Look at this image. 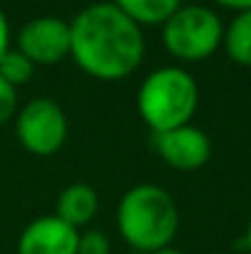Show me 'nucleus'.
<instances>
[{
  "mask_svg": "<svg viewBox=\"0 0 251 254\" xmlns=\"http://www.w3.org/2000/svg\"><path fill=\"white\" fill-rule=\"evenodd\" d=\"M69 55L84 74L99 82L131 77L146 55L143 27L126 17L113 2H91L69 22Z\"/></svg>",
  "mask_w": 251,
  "mask_h": 254,
  "instance_id": "nucleus-1",
  "label": "nucleus"
},
{
  "mask_svg": "<svg viewBox=\"0 0 251 254\" xmlns=\"http://www.w3.org/2000/svg\"><path fill=\"white\" fill-rule=\"evenodd\" d=\"M116 225L123 242L141 254H153L170 247L180 230V212L175 197L165 188L138 183L126 190L116 210Z\"/></svg>",
  "mask_w": 251,
  "mask_h": 254,
  "instance_id": "nucleus-2",
  "label": "nucleus"
},
{
  "mask_svg": "<svg viewBox=\"0 0 251 254\" xmlns=\"http://www.w3.org/2000/svg\"><path fill=\"white\" fill-rule=\"evenodd\" d=\"M200 89L182 67H160L151 72L136 94V109L153 133L187 126L197 111Z\"/></svg>",
  "mask_w": 251,
  "mask_h": 254,
  "instance_id": "nucleus-3",
  "label": "nucleus"
},
{
  "mask_svg": "<svg viewBox=\"0 0 251 254\" xmlns=\"http://www.w3.org/2000/svg\"><path fill=\"white\" fill-rule=\"evenodd\" d=\"M163 27V45L180 62H200L222 47L224 22L207 5H180Z\"/></svg>",
  "mask_w": 251,
  "mask_h": 254,
  "instance_id": "nucleus-4",
  "label": "nucleus"
},
{
  "mask_svg": "<svg viewBox=\"0 0 251 254\" xmlns=\"http://www.w3.org/2000/svg\"><path fill=\"white\" fill-rule=\"evenodd\" d=\"M15 133L22 148L32 156H54L69 133L67 114L54 99L37 96L17 111Z\"/></svg>",
  "mask_w": 251,
  "mask_h": 254,
  "instance_id": "nucleus-5",
  "label": "nucleus"
},
{
  "mask_svg": "<svg viewBox=\"0 0 251 254\" xmlns=\"http://www.w3.org/2000/svg\"><path fill=\"white\" fill-rule=\"evenodd\" d=\"M72 35L69 22L62 17L42 15L27 20L17 32V52H22L35 67L37 64H57L69 55Z\"/></svg>",
  "mask_w": 251,
  "mask_h": 254,
  "instance_id": "nucleus-6",
  "label": "nucleus"
},
{
  "mask_svg": "<svg viewBox=\"0 0 251 254\" xmlns=\"http://www.w3.org/2000/svg\"><path fill=\"white\" fill-rule=\"evenodd\" d=\"M155 153L175 170H200L207 166L212 156V141L209 136L197 126H180L172 131L153 133Z\"/></svg>",
  "mask_w": 251,
  "mask_h": 254,
  "instance_id": "nucleus-7",
  "label": "nucleus"
},
{
  "mask_svg": "<svg viewBox=\"0 0 251 254\" xmlns=\"http://www.w3.org/2000/svg\"><path fill=\"white\" fill-rule=\"evenodd\" d=\"M79 230L57 215L35 217L17 240V254H77Z\"/></svg>",
  "mask_w": 251,
  "mask_h": 254,
  "instance_id": "nucleus-8",
  "label": "nucleus"
},
{
  "mask_svg": "<svg viewBox=\"0 0 251 254\" xmlns=\"http://www.w3.org/2000/svg\"><path fill=\"white\" fill-rule=\"evenodd\" d=\"M99 210V195L89 183H72L62 190L57 200V217L74 230L86 227Z\"/></svg>",
  "mask_w": 251,
  "mask_h": 254,
  "instance_id": "nucleus-9",
  "label": "nucleus"
},
{
  "mask_svg": "<svg viewBox=\"0 0 251 254\" xmlns=\"http://www.w3.org/2000/svg\"><path fill=\"white\" fill-rule=\"evenodd\" d=\"M222 47L232 62L242 67H251V10L234 12L229 25L224 27Z\"/></svg>",
  "mask_w": 251,
  "mask_h": 254,
  "instance_id": "nucleus-10",
  "label": "nucleus"
},
{
  "mask_svg": "<svg viewBox=\"0 0 251 254\" xmlns=\"http://www.w3.org/2000/svg\"><path fill=\"white\" fill-rule=\"evenodd\" d=\"M126 17H131L138 27L163 25L167 17L182 5V0H111Z\"/></svg>",
  "mask_w": 251,
  "mask_h": 254,
  "instance_id": "nucleus-11",
  "label": "nucleus"
},
{
  "mask_svg": "<svg viewBox=\"0 0 251 254\" xmlns=\"http://www.w3.org/2000/svg\"><path fill=\"white\" fill-rule=\"evenodd\" d=\"M35 77V64L17 50H7L5 57L0 60V79H5L10 86H22L27 84L30 79Z\"/></svg>",
  "mask_w": 251,
  "mask_h": 254,
  "instance_id": "nucleus-12",
  "label": "nucleus"
},
{
  "mask_svg": "<svg viewBox=\"0 0 251 254\" xmlns=\"http://www.w3.org/2000/svg\"><path fill=\"white\" fill-rule=\"evenodd\" d=\"M77 254H111V240L101 230H86L79 232Z\"/></svg>",
  "mask_w": 251,
  "mask_h": 254,
  "instance_id": "nucleus-13",
  "label": "nucleus"
},
{
  "mask_svg": "<svg viewBox=\"0 0 251 254\" xmlns=\"http://www.w3.org/2000/svg\"><path fill=\"white\" fill-rule=\"evenodd\" d=\"M17 111V89L0 79V124L10 121Z\"/></svg>",
  "mask_w": 251,
  "mask_h": 254,
  "instance_id": "nucleus-14",
  "label": "nucleus"
},
{
  "mask_svg": "<svg viewBox=\"0 0 251 254\" xmlns=\"http://www.w3.org/2000/svg\"><path fill=\"white\" fill-rule=\"evenodd\" d=\"M7 50H10V22H7L5 12L0 10V60L5 57Z\"/></svg>",
  "mask_w": 251,
  "mask_h": 254,
  "instance_id": "nucleus-15",
  "label": "nucleus"
},
{
  "mask_svg": "<svg viewBox=\"0 0 251 254\" xmlns=\"http://www.w3.org/2000/svg\"><path fill=\"white\" fill-rule=\"evenodd\" d=\"M217 5L227 7V10H234V12H242V10H251V0H214Z\"/></svg>",
  "mask_w": 251,
  "mask_h": 254,
  "instance_id": "nucleus-16",
  "label": "nucleus"
},
{
  "mask_svg": "<svg viewBox=\"0 0 251 254\" xmlns=\"http://www.w3.org/2000/svg\"><path fill=\"white\" fill-rule=\"evenodd\" d=\"M239 247H244V250H249V252H251V220H249V225H247L244 240H239Z\"/></svg>",
  "mask_w": 251,
  "mask_h": 254,
  "instance_id": "nucleus-17",
  "label": "nucleus"
},
{
  "mask_svg": "<svg viewBox=\"0 0 251 254\" xmlns=\"http://www.w3.org/2000/svg\"><path fill=\"white\" fill-rule=\"evenodd\" d=\"M153 254H187V252H182V250H177V247H163V250H158V252H153Z\"/></svg>",
  "mask_w": 251,
  "mask_h": 254,
  "instance_id": "nucleus-18",
  "label": "nucleus"
}]
</instances>
